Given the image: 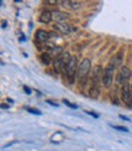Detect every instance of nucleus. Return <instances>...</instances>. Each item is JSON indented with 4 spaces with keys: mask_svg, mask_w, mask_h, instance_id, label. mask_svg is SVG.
<instances>
[{
    "mask_svg": "<svg viewBox=\"0 0 132 151\" xmlns=\"http://www.w3.org/2000/svg\"><path fill=\"white\" fill-rule=\"evenodd\" d=\"M77 70H78L77 59H76V57H71L69 59L67 64H66L65 71H64V75L66 76V79H67L69 84H73V82H75V78L77 76Z\"/></svg>",
    "mask_w": 132,
    "mask_h": 151,
    "instance_id": "1",
    "label": "nucleus"
},
{
    "mask_svg": "<svg viewBox=\"0 0 132 151\" xmlns=\"http://www.w3.org/2000/svg\"><path fill=\"white\" fill-rule=\"evenodd\" d=\"M91 71V60L89 59H83L78 65L77 70V80L81 85H83V82H86L88 74Z\"/></svg>",
    "mask_w": 132,
    "mask_h": 151,
    "instance_id": "2",
    "label": "nucleus"
},
{
    "mask_svg": "<svg viewBox=\"0 0 132 151\" xmlns=\"http://www.w3.org/2000/svg\"><path fill=\"white\" fill-rule=\"evenodd\" d=\"M70 58H71V57H70V54H69L67 52H65V53H62V54L57 55V57L54 59V62H53V66H54L55 73H57V74H64L65 68H66V64H67V62H69Z\"/></svg>",
    "mask_w": 132,
    "mask_h": 151,
    "instance_id": "3",
    "label": "nucleus"
},
{
    "mask_svg": "<svg viewBox=\"0 0 132 151\" xmlns=\"http://www.w3.org/2000/svg\"><path fill=\"white\" fill-rule=\"evenodd\" d=\"M114 73H115V65L113 64H109L104 69V73H103V76H101V82L105 87L111 86L114 80Z\"/></svg>",
    "mask_w": 132,
    "mask_h": 151,
    "instance_id": "4",
    "label": "nucleus"
},
{
    "mask_svg": "<svg viewBox=\"0 0 132 151\" xmlns=\"http://www.w3.org/2000/svg\"><path fill=\"white\" fill-rule=\"evenodd\" d=\"M121 100L123 103H126L128 107L132 104V90L128 84H125L121 88Z\"/></svg>",
    "mask_w": 132,
    "mask_h": 151,
    "instance_id": "5",
    "label": "nucleus"
},
{
    "mask_svg": "<svg viewBox=\"0 0 132 151\" xmlns=\"http://www.w3.org/2000/svg\"><path fill=\"white\" fill-rule=\"evenodd\" d=\"M131 78V70L127 66H121L119 73H117V82L120 84H126V81H128Z\"/></svg>",
    "mask_w": 132,
    "mask_h": 151,
    "instance_id": "6",
    "label": "nucleus"
},
{
    "mask_svg": "<svg viewBox=\"0 0 132 151\" xmlns=\"http://www.w3.org/2000/svg\"><path fill=\"white\" fill-rule=\"evenodd\" d=\"M51 14H53V20L56 21V24H65V21L70 19V15L67 12L53 10V11H51Z\"/></svg>",
    "mask_w": 132,
    "mask_h": 151,
    "instance_id": "7",
    "label": "nucleus"
},
{
    "mask_svg": "<svg viewBox=\"0 0 132 151\" xmlns=\"http://www.w3.org/2000/svg\"><path fill=\"white\" fill-rule=\"evenodd\" d=\"M54 28L56 29V31L64 33V35H70V33H72V32L76 31L75 27H72V26H70V25H67V24H56V25L54 26Z\"/></svg>",
    "mask_w": 132,
    "mask_h": 151,
    "instance_id": "8",
    "label": "nucleus"
},
{
    "mask_svg": "<svg viewBox=\"0 0 132 151\" xmlns=\"http://www.w3.org/2000/svg\"><path fill=\"white\" fill-rule=\"evenodd\" d=\"M51 36H53V33L44 31V29H38L35 33V40L38 42H47L48 40L51 38Z\"/></svg>",
    "mask_w": 132,
    "mask_h": 151,
    "instance_id": "9",
    "label": "nucleus"
},
{
    "mask_svg": "<svg viewBox=\"0 0 132 151\" xmlns=\"http://www.w3.org/2000/svg\"><path fill=\"white\" fill-rule=\"evenodd\" d=\"M51 21H53V14H51V11L44 10L39 16V22H42V24H49Z\"/></svg>",
    "mask_w": 132,
    "mask_h": 151,
    "instance_id": "10",
    "label": "nucleus"
},
{
    "mask_svg": "<svg viewBox=\"0 0 132 151\" xmlns=\"http://www.w3.org/2000/svg\"><path fill=\"white\" fill-rule=\"evenodd\" d=\"M40 60H42V63L45 64V65H50L51 64V58H50L49 53H43V54L40 55Z\"/></svg>",
    "mask_w": 132,
    "mask_h": 151,
    "instance_id": "11",
    "label": "nucleus"
},
{
    "mask_svg": "<svg viewBox=\"0 0 132 151\" xmlns=\"http://www.w3.org/2000/svg\"><path fill=\"white\" fill-rule=\"evenodd\" d=\"M89 95H91V97L92 99H97V97L99 96V87H92L91 88V91H89Z\"/></svg>",
    "mask_w": 132,
    "mask_h": 151,
    "instance_id": "12",
    "label": "nucleus"
},
{
    "mask_svg": "<svg viewBox=\"0 0 132 151\" xmlns=\"http://www.w3.org/2000/svg\"><path fill=\"white\" fill-rule=\"evenodd\" d=\"M69 5L72 7L73 10H77V9H79V7L82 6V3H79V1H69Z\"/></svg>",
    "mask_w": 132,
    "mask_h": 151,
    "instance_id": "13",
    "label": "nucleus"
},
{
    "mask_svg": "<svg viewBox=\"0 0 132 151\" xmlns=\"http://www.w3.org/2000/svg\"><path fill=\"white\" fill-rule=\"evenodd\" d=\"M64 103H65V104H67L70 108H75V109L77 108V106H76V104H72V103H70L67 100H64Z\"/></svg>",
    "mask_w": 132,
    "mask_h": 151,
    "instance_id": "14",
    "label": "nucleus"
},
{
    "mask_svg": "<svg viewBox=\"0 0 132 151\" xmlns=\"http://www.w3.org/2000/svg\"><path fill=\"white\" fill-rule=\"evenodd\" d=\"M27 111L29 112V113H33V114H38V116H40L42 113L39 112V111H37V109H32V108H27Z\"/></svg>",
    "mask_w": 132,
    "mask_h": 151,
    "instance_id": "15",
    "label": "nucleus"
},
{
    "mask_svg": "<svg viewBox=\"0 0 132 151\" xmlns=\"http://www.w3.org/2000/svg\"><path fill=\"white\" fill-rule=\"evenodd\" d=\"M114 129H116V130H121V132H128V129L127 128H122V127H113Z\"/></svg>",
    "mask_w": 132,
    "mask_h": 151,
    "instance_id": "16",
    "label": "nucleus"
},
{
    "mask_svg": "<svg viewBox=\"0 0 132 151\" xmlns=\"http://www.w3.org/2000/svg\"><path fill=\"white\" fill-rule=\"evenodd\" d=\"M86 113H88V114L93 116L94 118H98V114H97V113H94V112H88V111H86Z\"/></svg>",
    "mask_w": 132,
    "mask_h": 151,
    "instance_id": "17",
    "label": "nucleus"
},
{
    "mask_svg": "<svg viewBox=\"0 0 132 151\" xmlns=\"http://www.w3.org/2000/svg\"><path fill=\"white\" fill-rule=\"evenodd\" d=\"M25 92H27V93H31V90H29L28 87H26V86H25Z\"/></svg>",
    "mask_w": 132,
    "mask_h": 151,
    "instance_id": "18",
    "label": "nucleus"
},
{
    "mask_svg": "<svg viewBox=\"0 0 132 151\" xmlns=\"http://www.w3.org/2000/svg\"><path fill=\"white\" fill-rule=\"evenodd\" d=\"M48 103H50V104H53V106H55V107H57V104L55 103V102H51V101H47Z\"/></svg>",
    "mask_w": 132,
    "mask_h": 151,
    "instance_id": "19",
    "label": "nucleus"
},
{
    "mask_svg": "<svg viewBox=\"0 0 132 151\" xmlns=\"http://www.w3.org/2000/svg\"><path fill=\"white\" fill-rule=\"evenodd\" d=\"M131 90H132V85H131Z\"/></svg>",
    "mask_w": 132,
    "mask_h": 151,
    "instance_id": "20",
    "label": "nucleus"
}]
</instances>
